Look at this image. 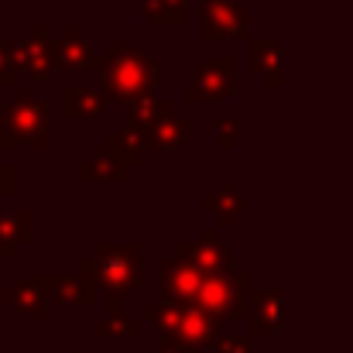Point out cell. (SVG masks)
<instances>
[{
  "mask_svg": "<svg viewBox=\"0 0 353 353\" xmlns=\"http://www.w3.org/2000/svg\"><path fill=\"white\" fill-rule=\"evenodd\" d=\"M97 76H100V86H103L107 100L130 103L137 97H151L154 93V86H158V62L144 48L114 38L107 45L103 59L97 62Z\"/></svg>",
  "mask_w": 353,
  "mask_h": 353,
  "instance_id": "1",
  "label": "cell"
},
{
  "mask_svg": "<svg viewBox=\"0 0 353 353\" xmlns=\"http://www.w3.org/2000/svg\"><path fill=\"white\" fill-rule=\"evenodd\" d=\"M76 274L90 288H107L123 299L141 288V243H97V250L79 261Z\"/></svg>",
  "mask_w": 353,
  "mask_h": 353,
  "instance_id": "2",
  "label": "cell"
},
{
  "mask_svg": "<svg viewBox=\"0 0 353 353\" xmlns=\"http://www.w3.org/2000/svg\"><path fill=\"white\" fill-rule=\"evenodd\" d=\"M250 278L243 271L206 274L196 295V305L210 312L213 319H247L250 312Z\"/></svg>",
  "mask_w": 353,
  "mask_h": 353,
  "instance_id": "3",
  "label": "cell"
},
{
  "mask_svg": "<svg viewBox=\"0 0 353 353\" xmlns=\"http://www.w3.org/2000/svg\"><path fill=\"white\" fill-rule=\"evenodd\" d=\"M236 86V69L230 55H216L206 65L196 69L192 86H189V100L192 103H223Z\"/></svg>",
  "mask_w": 353,
  "mask_h": 353,
  "instance_id": "4",
  "label": "cell"
},
{
  "mask_svg": "<svg viewBox=\"0 0 353 353\" xmlns=\"http://www.w3.org/2000/svg\"><path fill=\"white\" fill-rule=\"evenodd\" d=\"M14 65L28 69L31 79H48L55 69H62L59 45L48 38V28L45 24H34L31 28V38H24L21 45H14Z\"/></svg>",
  "mask_w": 353,
  "mask_h": 353,
  "instance_id": "5",
  "label": "cell"
},
{
  "mask_svg": "<svg viewBox=\"0 0 353 353\" xmlns=\"http://www.w3.org/2000/svg\"><path fill=\"white\" fill-rule=\"evenodd\" d=\"M158 271H161L165 299L172 305H196V295H199V285H203V271L189 257H182V254L161 257Z\"/></svg>",
  "mask_w": 353,
  "mask_h": 353,
  "instance_id": "6",
  "label": "cell"
},
{
  "mask_svg": "<svg viewBox=\"0 0 353 353\" xmlns=\"http://www.w3.org/2000/svg\"><path fill=\"white\" fill-rule=\"evenodd\" d=\"M3 114H7L14 141H28L34 148H45L48 144V110H45V103H34L28 90L21 93L17 103L3 107Z\"/></svg>",
  "mask_w": 353,
  "mask_h": 353,
  "instance_id": "7",
  "label": "cell"
},
{
  "mask_svg": "<svg viewBox=\"0 0 353 353\" xmlns=\"http://www.w3.org/2000/svg\"><path fill=\"white\" fill-rule=\"evenodd\" d=\"M250 28V14L243 7H236V0H206L203 7V34L213 41H234L247 38Z\"/></svg>",
  "mask_w": 353,
  "mask_h": 353,
  "instance_id": "8",
  "label": "cell"
},
{
  "mask_svg": "<svg viewBox=\"0 0 353 353\" xmlns=\"http://www.w3.org/2000/svg\"><path fill=\"white\" fill-rule=\"evenodd\" d=\"M172 250H175V254H182V257H189V261L203 271V278H206V274L234 271L230 243H223V240L216 236V230H206V234H203V243H175Z\"/></svg>",
  "mask_w": 353,
  "mask_h": 353,
  "instance_id": "9",
  "label": "cell"
},
{
  "mask_svg": "<svg viewBox=\"0 0 353 353\" xmlns=\"http://www.w3.org/2000/svg\"><path fill=\"white\" fill-rule=\"evenodd\" d=\"M141 148H154V151H179L189 144V123L179 117L175 110H165L161 117L154 120L141 137Z\"/></svg>",
  "mask_w": 353,
  "mask_h": 353,
  "instance_id": "10",
  "label": "cell"
},
{
  "mask_svg": "<svg viewBox=\"0 0 353 353\" xmlns=\"http://www.w3.org/2000/svg\"><path fill=\"white\" fill-rule=\"evenodd\" d=\"M247 323H250V333H257V336L281 333V326H285V319H281V292H278V288L250 292Z\"/></svg>",
  "mask_w": 353,
  "mask_h": 353,
  "instance_id": "11",
  "label": "cell"
},
{
  "mask_svg": "<svg viewBox=\"0 0 353 353\" xmlns=\"http://www.w3.org/2000/svg\"><path fill=\"white\" fill-rule=\"evenodd\" d=\"M62 114L69 120H83V117H107V97L90 90V86H65L62 90Z\"/></svg>",
  "mask_w": 353,
  "mask_h": 353,
  "instance_id": "12",
  "label": "cell"
},
{
  "mask_svg": "<svg viewBox=\"0 0 353 353\" xmlns=\"http://www.w3.org/2000/svg\"><path fill=\"white\" fill-rule=\"evenodd\" d=\"M250 65L268 79V86H281V41L278 38H250Z\"/></svg>",
  "mask_w": 353,
  "mask_h": 353,
  "instance_id": "13",
  "label": "cell"
},
{
  "mask_svg": "<svg viewBox=\"0 0 353 353\" xmlns=\"http://www.w3.org/2000/svg\"><path fill=\"white\" fill-rule=\"evenodd\" d=\"M7 302H14L17 312H24L28 319H45L48 316V281L45 278H34V281H24L17 285L14 292H7Z\"/></svg>",
  "mask_w": 353,
  "mask_h": 353,
  "instance_id": "14",
  "label": "cell"
},
{
  "mask_svg": "<svg viewBox=\"0 0 353 353\" xmlns=\"http://www.w3.org/2000/svg\"><path fill=\"white\" fill-rule=\"evenodd\" d=\"M55 45H59L62 69L76 65V69H90V72H97V52L83 41V34H79L76 24H65V28H62V38H59Z\"/></svg>",
  "mask_w": 353,
  "mask_h": 353,
  "instance_id": "15",
  "label": "cell"
},
{
  "mask_svg": "<svg viewBox=\"0 0 353 353\" xmlns=\"http://www.w3.org/2000/svg\"><path fill=\"white\" fill-rule=\"evenodd\" d=\"M48 299L59 305H90L97 299V288H90L79 274H52L48 278Z\"/></svg>",
  "mask_w": 353,
  "mask_h": 353,
  "instance_id": "16",
  "label": "cell"
},
{
  "mask_svg": "<svg viewBox=\"0 0 353 353\" xmlns=\"http://www.w3.org/2000/svg\"><path fill=\"white\" fill-rule=\"evenodd\" d=\"M243 206H247V203H243V196L236 192L234 185H220V189H216L213 196H206V203H203V210L216 220V227H230L236 216L243 213Z\"/></svg>",
  "mask_w": 353,
  "mask_h": 353,
  "instance_id": "17",
  "label": "cell"
},
{
  "mask_svg": "<svg viewBox=\"0 0 353 353\" xmlns=\"http://www.w3.org/2000/svg\"><path fill=\"white\" fill-rule=\"evenodd\" d=\"M165 110H172V103L154 100V93H151V97H137V100H130V103H127V127H123V130H130L134 137H141V134L161 117Z\"/></svg>",
  "mask_w": 353,
  "mask_h": 353,
  "instance_id": "18",
  "label": "cell"
},
{
  "mask_svg": "<svg viewBox=\"0 0 353 353\" xmlns=\"http://www.w3.org/2000/svg\"><path fill=\"white\" fill-rule=\"evenodd\" d=\"M93 333H97V336H141V333H144V323H141V319H127L123 299L110 295V316H107V319H97Z\"/></svg>",
  "mask_w": 353,
  "mask_h": 353,
  "instance_id": "19",
  "label": "cell"
},
{
  "mask_svg": "<svg viewBox=\"0 0 353 353\" xmlns=\"http://www.w3.org/2000/svg\"><path fill=\"white\" fill-rule=\"evenodd\" d=\"M76 175H79L83 182H97V179H103V182H123V179H127V168L120 165L114 154L100 151V154H93L90 161H83Z\"/></svg>",
  "mask_w": 353,
  "mask_h": 353,
  "instance_id": "20",
  "label": "cell"
},
{
  "mask_svg": "<svg viewBox=\"0 0 353 353\" xmlns=\"http://www.w3.org/2000/svg\"><path fill=\"white\" fill-rule=\"evenodd\" d=\"M141 14H144V21H151V24H185V14H189V7H185V0H141Z\"/></svg>",
  "mask_w": 353,
  "mask_h": 353,
  "instance_id": "21",
  "label": "cell"
},
{
  "mask_svg": "<svg viewBox=\"0 0 353 353\" xmlns=\"http://www.w3.org/2000/svg\"><path fill=\"white\" fill-rule=\"evenodd\" d=\"M107 154H114L123 168H130V165H137L144 158V148H141V141L130 130H114L110 144H107Z\"/></svg>",
  "mask_w": 353,
  "mask_h": 353,
  "instance_id": "22",
  "label": "cell"
},
{
  "mask_svg": "<svg viewBox=\"0 0 353 353\" xmlns=\"http://www.w3.org/2000/svg\"><path fill=\"white\" fill-rule=\"evenodd\" d=\"M17 240H31V216H0V254H10Z\"/></svg>",
  "mask_w": 353,
  "mask_h": 353,
  "instance_id": "23",
  "label": "cell"
},
{
  "mask_svg": "<svg viewBox=\"0 0 353 353\" xmlns=\"http://www.w3.org/2000/svg\"><path fill=\"white\" fill-rule=\"evenodd\" d=\"M213 353H254V347H250V336L227 333V336H216L213 340Z\"/></svg>",
  "mask_w": 353,
  "mask_h": 353,
  "instance_id": "24",
  "label": "cell"
},
{
  "mask_svg": "<svg viewBox=\"0 0 353 353\" xmlns=\"http://www.w3.org/2000/svg\"><path fill=\"white\" fill-rule=\"evenodd\" d=\"M154 353H203V350H192V347H182L179 340H172V336H165V333H158V350Z\"/></svg>",
  "mask_w": 353,
  "mask_h": 353,
  "instance_id": "25",
  "label": "cell"
},
{
  "mask_svg": "<svg viewBox=\"0 0 353 353\" xmlns=\"http://www.w3.org/2000/svg\"><path fill=\"white\" fill-rule=\"evenodd\" d=\"M234 120H220V148H223V151H230V148H234Z\"/></svg>",
  "mask_w": 353,
  "mask_h": 353,
  "instance_id": "26",
  "label": "cell"
},
{
  "mask_svg": "<svg viewBox=\"0 0 353 353\" xmlns=\"http://www.w3.org/2000/svg\"><path fill=\"white\" fill-rule=\"evenodd\" d=\"M14 69H17L14 59H7V52L0 48V83H10L14 79Z\"/></svg>",
  "mask_w": 353,
  "mask_h": 353,
  "instance_id": "27",
  "label": "cell"
},
{
  "mask_svg": "<svg viewBox=\"0 0 353 353\" xmlns=\"http://www.w3.org/2000/svg\"><path fill=\"white\" fill-rule=\"evenodd\" d=\"M72 353H86V350H72Z\"/></svg>",
  "mask_w": 353,
  "mask_h": 353,
  "instance_id": "28",
  "label": "cell"
}]
</instances>
